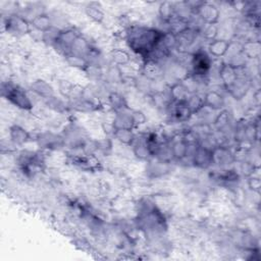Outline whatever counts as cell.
I'll return each instance as SVG.
<instances>
[{
  "label": "cell",
  "mask_w": 261,
  "mask_h": 261,
  "mask_svg": "<svg viewBox=\"0 0 261 261\" xmlns=\"http://www.w3.org/2000/svg\"><path fill=\"white\" fill-rule=\"evenodd\" d=\"M165 31L153 27L130 24L125 30L127 47L143 60L149 59L160 45Z\"/></svg>",
  "instance_id": "obj_1"
},
{
  "label": "cell",
  "mask_w": 261,
  "mask_h": 261,
  "mask_svg": "<svg viewBox=\"0 0 261 261\" xmlns=\"http://www.w3.org/2000/svg\"><path fill=\"white\" fill-rule=\"evenodd\" d=\"M137 223L138 227L150 238L159 237L167 229V222L163 212L148 200H143L140 203Z\"/></svg>",
  "instance_id": "obj_2"
},
{
  "label": "cell",
  "mask_w": 261,
  "mask_h": 261,
  "mask_svg": "<svg viewBox=\"0 0 261 261\" xmlns=\"http://www.w3.org/2000/svg\"><path fill=\"white\" fill-rule=\"evenodd\" d=\"M1 96L10 104L20 110L30 111L34 107V104L27 91L18 84H15L13 82H2Z\"/></svg>",
  "instance_id": "obj_3"
},
{
  "label": "cell",
  "mask_w": 261,
  "mask_h": 261,
  "mask_svg": "<svg viewBox=\"0 0 261 261\" xmlns=\"http://www.w3.org/2000/svg\"><path fill=\"white\" fill-rule=\"evenodd\" d=\"M20 172L25 177H34L45 168V159L42 153L36 151H21L17 157Z\"/></svg>",
  "instance_id": "obj_4"
},
{
  "label": "cell",
  "mask_w": 261,
  "mask_h": 261,
  "mask_svg": "<svg viewBox=\"0 0 261 261\" xmlns=\"http://www.w3.org/2000/svg\"><path fill=\"white\" fill-rule=\"evenodd\" d=\"M64 145L70 150L85 149L89 143L86 130L76 123H68L61 133Z\"/></svg>",
  "instance_id": "obj_5"
},
{
  "label": "cell",
  "mask_w": 261,
  "mask_h": 261,
  "mask_svg": "<svg viewBox=\"0 0 261 261\" xmlns=\"http://www.w3.org/2000/svg\"><path fill=\"white\" fill-rule=\"evenodd\" d=\"M3 29L14 37H23L32 32L31 21L17 12L10 13L3 18Z\"/></svg>",
  "instance_id": "obj_6"
},
{
  "label": "cell",
  "mask_w": 261,
  "mask_h": 261,
  "mask_svg": "<svg viewBox=\"0 0 261 261\" xmlns=\"http://www.w3.org/2000/svg\"><path fill=\"white\" fill-rule=\"evenodd\" d=\"M191 74L197 77L206 76L212 67V58L207 51L203 49H197L191 55Z\"/></svg>",
  "instance_id": "obj_7"
},
{
  "label": "cell",
  "mask_w": 261,
  "mask_h": 261,
  "mask_svg": "<svg viewBox=\"0 0 261 261\" xmlns=\"http://www.w3.org/2000/svg\"><path fill=\"white\" fill-rule=\"evenodd\" d=\"M67 161L71 165L88 172H96L102 169V164L99 158L93 153L69 154L67 156Z\"/></svg>",
  "instance_id": "obj_8"
},
{
  "label": "cell",
  "mask_w": 261,
  "mask_h": 261,
  "mask_svg": "<svg viewBox=\"0 0 261 261\" xmlns=\"http://www.w3.org/2000/svg\"><path fill=\"white\" fill-rule=\"evenodd\" d=\"M35 141L39 148L49 151H58L65 148L64 140L61 134L51 130H44L35 137Z\"/></svg>",
  "instance_id": "obj_9"
},
{
  "label": "cell",
  "mask_w": 261,
  "mask_h": 261,
  "mask_svg": "<svg viewBox=\"0 0 261 261\" xmlns=\"http://www.w3.org/2000/svg\"><path fill=\"white\" fill-rule=\"evenodd\" d=\"M195 15H197L203 23L212 24L218 22L220 17V10L214 3L201 1Z\"/></svg>",
  "instance_id": "obj_10"
},
{
  "label": "cell",
  "mask_w": 261,
  "mask_h": 261,
  "mask_svg": "<svg viewBox=\"0 0 261 261\" xmlns=\"http://www.w3.org/2000/svg\"><path fill=\"white\" fill-rule=\"evenodd\" d=\"M212 162L220 168L227 167L236 162L234 152L226 145H217L212 149Z\"/></svg>",
  "instance_id": "obj_11"
},
{
  "label": "cell",
  "mask_w": 261,
  "mask_h": 261,
  "mask_svg": "<svg viewBox=\"0 0 261 261\" xmlns=\"http://www.w3.org/2000/svg\"><path fill=\"white\" fill-rule=\"evenodd\" d=\"M167 108L170 109V116L175 122H179V123L187 122L194 115L190 107L188 106L186 100L178 101V102H171Z\"/></svg>",
  "instance_id": "obj_12"
},
{
  "label": "cell",
  "mask_w": 261,
  "mask_h": 261,
  "mask_svg": "<svg viewBox=\"0 0 261 261\" xmlns=\"http://www.w3.org/2000/svg\"><path fill=\"white\" fill-rule=\"evenodd\" d=\"M191 162L197 168L207 169L213 165L212 162V150L208 149L199 144L193 156L191 157Z\"/></svg>",
  "instance_id": "obj_13"
},
{
  "label": "cell",
  "mask_w": 261,
  "mask_h": 261,
  "mask_svg": "<svg viewBox=\"0 0 261 261\" xmlns=\"http://www.w3.org/2000/svg\"><path fill=\"white\" fill-rule=\"evenodd\" d=\"M142 65V74L151 82H155L164 75V67L161 62L155 59H146L143 60Z\"/></svg>",
  "instance_id": "obj_14"
},
{
  "label": "cell",
  "mask_w": 261,
  "mask_h": 261,
  "mask_svg": "<svg viewBox=\"0 0 261 261\" xmlns=\"http://www.w3.org/2000/svg\"><path fill=\"white\" fill-rule=\"evenodd\" d=\"M8 134L9 141H11V143L14 144L16 147L23 146L35 140V137H33L32 134L20 124H12L9 127Z\"/></svg>",
  "instance_id": "obj_15"
},
{
  "label": "cell",
  "mask_w": 261,
  "mask_h": 261,
  "mask_svg": "<svg viewBox=\"0 0 261 261\" xmlns=\"http://www.w3.org/2000/svg\"><path fill=\"white\" fill-rule=\"evenodd\" d=\"M132 147H133V154L139 160H141V161H149V160L153 159L152 151H151L148 143L146 142L144 135L141 136L140 138L136 137Z\"/></svg>",
  "instance_id": "obj_16"
},
{
  "label": "cell",
  "mask_w": 261,
  "mask_h": 261,
  "mask_svg": "<svg viewBox=\"0 0 261 261\" xmlns=\"http://www.w3.org/2000/svg\"><path fill=\"white\" fill-rule=\"evenodd\" d=\"M204 108H208L213 111H220L224 109L225 101L223 96L215 90H210L205 93L203 96Z\"/></svg>",
  "instance_id": "obj_17"
},
{
  "label": "cell",
  "mask_w": 261,
  "mask_h": 261,
  "mask_svg": "<svg viewBox=\"0 0 261 261\" xmlns=\"http://www.w3.org/2000/svg\"><path fill=\"white\" fill-rule=\"evenodd\" d=\"M30 90L34 94H36L37 96L42 98L44 101L55 96V91H54V88L52 87V85L49 82L42 80V79L35 80L31 84Z\"/></svg>",
  "instance_id": "obj_18"
},
{
  "label": "cell",
  "mask_w": 261,
  "mask_h": 261,
  "mask_svg": "<svg viewBox=\"0 0 261 261\" xmlns=\"http://www.w3.org/2000/svg\"><path fill=\"white\" fill-rule=\"evenodd\" d=\"M68 106H69V109L76 112H82V113L94 112L100 109V105L98 103H96L94 100L90 98H87L86 96H83L76 100L70 101Z\"/></svg>",
  "instance_id": "obj_19"
},
{
  "label": "cell",
  "mask_w": 261,
  "mask_h": 261,
  "mask_svg": "<svg viewBox=\"0 0 261 261\" xmlns=\"http://www.w3.org/2000/svg\"><path fill=\"white\" fill-rule=\"evenodd\" d=\"M169 162H164L161 160L156 159V161L149 160L148 165L146 168V174L150 178H159L167 174L170 170Z\"/></svg>",
  "instance_id": "obj_20"
},
{
  "label": "cell",
  "mask_w": 261,
  "mask_h": 261,
  "mask_svg": "<svg viewBox=\"0 0 261 261\" xmlns=\"http://www.w3.org/2000/svg\"><path fill=\"white\" fill-rule=\"evenodd\" d=\"M239 76V67H234L227 62H223L219 67V77L225 90L229 88Z\"/></svg>",
  "instance_id": "obj_21"
},
{
  "label": "cell",
  "mask_w": 261,
  "mask_h": 261,
  "mask_svg": "<svg viewBox=\"0 0 261 261\" xmlns=\"http://www.w3.org/2000/svg\"><path fill=\"white\" fill-rule=\"evenodd\" d=\"M230 45L231 44L228 40L216 38V39L208 42L207 52L210 56H213L215 58H220V57H223L226 55Z\"/></svg>",
  "instance_id": "obj_22"
},
{
  "label": "cell",
  "mask_w": 261,
  "mask_h": 261,
  "mask_svg": "<svg viewBox=\"0 0 261 261\" xmlns=\"http://www.w3.org/2000/svg\"><path fill=\"white\" fill-rule=\"evenodd\" d=\"M30 21H31L32 29H34L42 34L50 31L54 27L52 16L44 11L33 16V18Z\"/></svg>",
  "instance_id": "obj_23"
},
{
  "label": "cell",
  "mask_w": 261,
  "mask_h": 261,
  "mask_svg": "<svg viewBox=\"0 0 261 261\" xmlns=\"http://www.w3.org/2000/svg\"><path fill=\"white\" fill-rule=\"evenodd\" d=\"M216 171V170H215ZM215 181L221 185L230 186L232 184H237L240 179V174L234 169H228V168H221L220 170H217L212 174Z\"/></svg>",
  "instance_id": "obj_24"
},
{
  "label": "cell",
  "mask_w": 261,
  "mask_h": 261,
  "mask_svg": "<svg viewBox=\"0 0 261 261\" xmlns=\"http://www.w3.org/2000/svg\"><path fill=\"white\" fill-rule=\"evenodd\" d=\"M113 129L116 128H128V129H134V121L132 118L130 114V109L124 110V111H119L114 113V117L111 121Z\"/></svg>",
  "instance_id": "obj_25"
},
{
  "label": "cell",
  "mask_w": 261,
  "mask_h": 261,
  "mask_svg": "<svg viewBox=\"0 0 261 261\" xmlns=\"http://www.w3.org/2000/svg\"><path fill=\"white\" fill-rule=\"evenodd\" d=\"M172 158L175 160H182L187 157L188 151V143L185 138L181 136L179 139H175V137L169 142Z\"/></svg>",
  "instance_id": "obj_26"
},
{
  "label": "cell",
  "mask_w": 261,
  "mask_h": 261,
  "mask_svg": "<svg viewBox=\"0 0 261 261\" xmlns=\"http://www.w3.org/2000/svg\"><path fill=\"white\" fill-rule=\"evenodd\" d=\"M86 15L96 23H102L105 18V12L98 2H90L85 6Z\"/></svg>",
  "instance_id": "obj_27"
},
{
  "label": "cell",
  "mask_w": 261,
  "mask_h": 261,
  "mask_svg": "<svg viewBox=\"0 0 261 261\" xmlns=\"http://www.w3.org/2000/svg\"><path fill=\"white\" fill-rule=\"evenodd\" d=\"M107 101L110 108L114 111V113L129 109L126 99L123 95H121L118 92H110L107 96Z\"/></svg>",
  "instance_id": "obj_28"
},
{
  "label": "cell",
  "mask_w": 261,
  "mask_h": 261,
  "mask_svg": "<svg viewBox=\"0 0 261 261\" xmlns=\"http://www.w3.org/2000/svg\"><path fill=\"white\" fill-rule=\"evenodd\" d=\"M241 52L247 58H258L261 52V45L258 40H247L243 43Z\"/></svg>",
  "instance_id": "obj_29"
},
{
  "label": "cell",
  "mask_w": 261,
  "mask_h": 261,
  "mask_svg": "<svg viewBox=\"0 0 261 261\" xmlns=\"http://www.w3.org/2000/svg\"><path fill=\"white\" fill-rule=\"evenodd\" d=\"M189 95L190 92L181 82H176L169 86V97L171 102L185 101Z\"/></svg>",
  "instance_id": "obj_30"
},
{
  "label": "cell",
  "mask_w": 261,
  "mask_h": 261,
  "mask_svg": "<svg viewBox=\"0 0 261 261\" xmlns=\"http://www.w3.org/2000/svg\"><path fill=\"white\" fill-rule=\"evenodd\" d=\"M110 58L116 66H124L130 62V54L122 48H113L110 51Z\"/></svg>",
  "instance_id": "obj_31"
},
{
  "label": "cell",
  "mask_w": 261,
  "mask_h": 261,
  "mask_svg": "<svg viewBox=\"0 0 261 261\" xmlns=\"http://www.w3.org/2000/svg\"><path fill=\"white\" fill-rule=\"evenodd\" d=\"M112 137L122 145L132 146L137 136L133 129L116 128V129H113Z\"/></svg>",
  "instance_id": "obj_32"
},
{
  "label": "cell",
  "mask_w": 261,
  "mask_h": 261,
  "mask_svg": "<svg viewBox=\"0 0 261 261\" xmlns=\"http://www.w3.org/2000/svg\"><path fill=\"white\" fill-rule=\"evenodd\" d=\"M158 15L163 22L167 23L168 21H170L175 16L174 3L169 1L161 2L158 6Z\"/></svg>",
  "instance_id": "obj_33"
},
{
  "label": "cell",
  "mask_w": 261,
  "mask_h": 261,
  "mask_svg": "<svg viewBox=\"0 0 261 261\" xmlns=\"http://www.w3.org/2000/svg\"><path fill=\"white\" fill-rule=\"evenodd\" d=\"M229 122H230L229 112L226 109H222V110L218 111V113L214 117L213 127L215 130L221 133L228 126Z\"/></svg>",
  "instance_id": "obj_34"
},
{
  "label": "cell",
  "mask_w": 261,
  "mask_h": 261,
  "mask_svg": "<svg viewBox=\"0 0 261 261\" xmlns=\"http://www.w3.org/2000/svg\"><path fill=\"white\" fill-rule=\"evenodd\" d=\"M186 102L188 106L190 107L193 114H197L199 111H201L204 108V101L203 96H201L198 93H193L188 96L186 99Z\"/></svg>",
  "instance_id": "obj_35"
},
{
  "label": "cell",
  "mask_w": 261,
  "mask_h": 261,
  "mask_svg": "<svg viewBox=\"0 0 261 261\" xmlns=\"http://www.w3.org/2000/svg\"><path fill=\"white\" fill-rule=\"evenodd\" d=\"M93 148L94 150L107 156L112 152L113 143L110 138H102L93 141Z\"/></svg>",
  "instance_id": "obj_36"
},
{
  "label": "cell",
  "mask_w": 261,
  "mask_h": 261,
  "mask_svg": "<svg viewBox=\"0 0 261 261\" xmlns=\"http://www.w3.org/2000/svg\"><path fill=\"white\" fill-rule=\"evenodd\" d=\"M45 104L48 108H50L53 111L58 112V113H64L67 110H69V106L64 101H62V99H60L59 97H56V96H53V97L45 100Z\"/></svg>",
  "instance_id": "obj_37"
},
{
  "label": "cell",
  "mask_w": 261,
  "mask_h": 261,
  "mask_svg": "<svg viewBox=\"0 0 261 261\" xmlns=\"http://www.w3.org/2000/svg\"><path fill=\"white\" fill-rule=\"evenodd\" d=\"M64 58H65V61L67 62V64H69L70 66L75 67L77 69L84 70V71H86L88 69V67L90 66V62L86 58L77 56V55L68 54V55L64 56Z\"/></svg>",
  "instance_id": "obj_38"
},
{
  "label": "cell",
  "mask_w": 261,
  "mask_h": 261,
  "mask_svg": "<svg viewBox=\"0 0 261 261\" xmlns=\"http://www.w3.org/2000/svg\"><path fill=\"white\" fill-rule=\"evenodd\" d=\"M218 25L217 23H212V24H207L204 23L200 30V35L205 39L207 42H210L214 39L217 38L218 35Z\"/></svg>",
  "instance_id": "obj_39"
},
{
  "label": "cell",
  "mask_w": 261,
  "mask_h": 261,
  "mask_svg": "<svg viewBox=\"0 0 261 261\" xmlns=\"http://www.w3.org/2000/svg\"><path fill=\"white\" fill-rule=\"evenodd\" d=\"M130 114H132V118H133L135 127L143 125V124L146 123L147 117H146V114L142 110L130 109Z\"/></svg>",
  "instance_id": "obj_40"
},
{
  "label": "cell",
  "mask_w": 261,
  "mask_h": 261,
  "mask_svg": "<svg viewBox=\"0 0 261 261\" xmlns=\"http://www.w3.org/2000/svg\"><path fill=\"white\" fill-rule=\"evenodd\" d=\"M248 186L249 188L256 193L260 192V188H261V181H260V177L259 176H255L254 174L248 176Z\"/></svg>",
  "instance_id": "obj_41"
}]
</instances>
